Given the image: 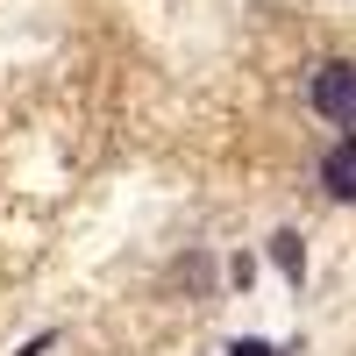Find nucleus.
I'll return each mask as SVG.
<instances>
[{"instance_id": "f257e3e1", "label": "nucleus", "mask_w": 356, "mask_h": 356, "mask_svg": "<svg viewBox=\"0 0 356 356\" xmlns=\"http://www.w3.org/2000/svg\"><path fill=\"white\" fill-rule=\"evenodd\" d=\"M307 107L328 129H356V57H328V65L307 79Z\"/></svg>"}, {"instance_id": "f03ea898", "label": "nucleus", "mask_w": 356, "mask_h": 356, "mask_svg": "<svg viewBox=\"0 0 356 356\" xmlns=\"http://www.w3.org/2000/svg\"><path fill=\"white\" fill-rule=\"evenodd\" d=\"M314 186H321V200L356 207V129H349V136H335L328 150H321V164H314Z\"/></svg>"}, {"instance_id": "7ed1b4c3", "label": "nucleus", "mask_w": 356, "mask_h": 356, "mask_svg": "<svg viewBox=\"0 0 356 356\" xmlns=\"http://www.w3.org/2000/svg\"><path fill=\"white\" fill-rule=\"evenodd\" d=\"M271 264H278L292 285L307 278V250H300V235H292V228H278V235H271Z\"/></svg>"}, {"instance_id": "20e7f679", "label": "nucleus", "mask_w": 356, "mask_h": 356, "mask_svg": "<svg viewBox=\"0 0 356 356\" xmlns=\"http://www.w3.org/2000/svg\"><path fill=\"white\" fill-rule=\"evenodd\" d=\"M228 356H278V349H271V342H235Z\"/></svg>"}]
</instances>
